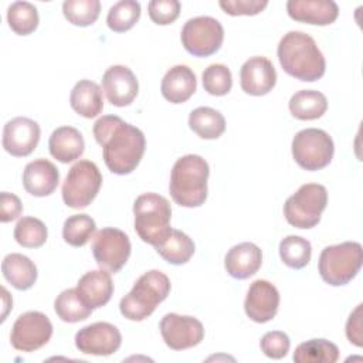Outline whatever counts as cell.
Masks as SVG:
<instances>
[{
    "mask_svg": "<svg viewBox=\"0 0 363 363\" xmlns=\"http://www.w3.org/2000/svg\"><path fill=\"white\" fill-rule=\"evenodd\" d=\"M95 140L102 146L106 167L115 174L132 173L145 153V135L116 115H105L94 123Z\"/></svg>",
    "mask_w": 363,
    "mask_h": 363,
    "instance_id": "cell-1",
    "label": "cell"
},
{
    "mask_svg": "<svg viewBox=\"0 0 363 363\" xmlns=\"http://www.w3.org/2000/svg\"><path fill=\"white\" fill-rule=\"evenodd\" d=\"M277 54L282 69L299 81L313 82L325 74V57L315 40L303 31L286 33L278 44Z\"/></svg>",
    "mask_w": 363,
    "mask_h": 363,
    "instance_id": "cell-2",
    "label": "cell"
},
{
    "mask_svg": "<svg viewBox=\"0 0 363 363\" xmlns=\"http://www.w3.org/2000/svg\"><path fill=\"white\" fill-rule=\"evenodd\" d=\"M208 163L199 155H186L176 160L170 174L169 191L174 203L199 207L207 199Z\"/></svg>",
    "mask_w": 363,
    "mask_h": 363,
    "instance_id": "cell-3",
    "label": "cell"
},
{
    "mask_svg": "<svg viewBox=\"0 0 363 363\" xmlns=\"http://www.w3.org/2000/svg\"><path fill=\"white\" fill-rule=\"evenodd\" d=\"M170 292V279L157 269L145 272L135 282L133 288L119 302L121 313L129 320H143L150 316L156 306Z\"/></svg>",
    "mask_w": 363,
    "mask_h": 363,
    "instance_id": "cell-4",
    "label": "cell"
},
{
    "mask_svg": "<svg viewBox=\"0 0 363 363\" xmlns=\"http://www.w3.org/2000/svg\"><path fill=\"white\" fill-rule=\"evenodd\" d=\"M135 230L142 241L157 247L172 233V208L166 197L157 193H143L133 203Z\"/></svg>",
    "mask_w": 363,
    "mask_h": 363,
    "instance_id": "cell-5",
    "label": "cell"
},
{
    "mask_svg": "<svg viewBox=\"0 0 363 363\" xmlns=\"http://www.w3.org/2000/svg\"><path fill=\"white\" fill-rule=\"evenodd\" d=\"M363 250L356 241H346L325 247L319 257L320 278L333 286L346 285L362 268Z\"/></svg>",
    "mask_w": 363,
    "mask_h": 363,
    "instance_id": "cell-6",
    "label": "cell"
},
{
    "mask_svg": "<svg viewBox=\"0 0 363 363\" xmlns=\"http://www.w3.org/2000/svg\"><path fill=\"white\" fill-rule=\"evenodd\" d=\"M328 204L326 187L318 183L302 184L284 204L286 221L296 228H312L320 221Z\"/></svg>",
    "mask_w": 363,
    "mask_h": 363,
    "instance_id": "cell-7",
    "label": "cell"
},
{
    "mask_svg": "<svg viewBox=\"0 0 363 363\" xmlns=\"http://www.w3.org/2000/svg\"><path fill=\"white\" fill-rule=\"evenodd\" d=\"M102 184V174L91 160H79L69 170L62 183V200L71 208H85L96 197Z\"/></svg>",
    "mask_w": 363,
    "mask_h": 363,
    "instance_id": "cell-8",
    "label": "cell"
},
{
    "mask_svg": "<svg viewBox=\"0 0 363 363\" xmlns=\"http://www.w3.org/2000/svg\"><path fill=\"white\" fill-rule=\"evenodd\" d=\"M292 156L305 170H320L333 157L335 146L332 138L322 129L308 128L299 130L292 139Z\"/></svg>",
    "mask_w": 363,
    "mask_h": 363,
    "instance_id": "cell-9",
    "label": "cell"
},
{
    "mask_svg": "<svg viewBox=\"0 0 363 363\" xmlns=\"http://www.w3.org/2000/svg\"><path fill=\"white\" fill-rule=\"evenodd\" d=\"M182 44L194 57H208L217 52L224 40L221 23L208 16H199L184 23L180 34Z\"/></svg>",
    "mask_w": 363,
    "mask_h": 363,
    "instance_id": "cell-10",
    "label": "cell"
},
{
    "mask_svg": "<svg viewBox=\"0 0 363 363\" xmlns=\"http://www.w3.org/2000/svg\"><path fill=\"white\" fill-rule=\"evenodd\" d=\"M92 254L101 269L115 274L130 255L129 237L119 228L105 227L94 237Z\"/></svg>",
    "mask_w": 363,
    "mask_h": 363,
    "instance_id": "cell-11",
    "label": "cell"
},
{
    "mask_svg": "<svg viewBox=\"0 0 363 363\" xmlns=\"http://www.w3.org/2000/svg\"><path fill=\"white\" fill-rule=\"evenodd\" d=\"M51 336L52 325L48 316L37 311H30L16 319L11 328L10 342L17 350L34 352L47 345Z\"/></svg>",
    "mask_w": 363,
    "mask_h": 363,
    "instance_id": "cell-12",
    "label": "cell"
},
{
    "mask_svg": "<svg viewBox=\"0 0 363 363\" xmlns=\"http://www.w3.org/2000/svg\"><path fill=\"white\" fill-rule=\"evenodd\" d=\"M160 333L170 349L184 350L197 346L203 340L204 328L193 316L166 313L160 320Z\"/></svg>",
    "mask_w": 363,
    "mask_h": 363,
    "instance_id": "cell-13",
    "label": "cell"
},
{
    "mask_svg": "<svg viewBox=\"0 0 363 363\" xmlns=\"http://www.w3.org/2000/svg\"><path fill=\"white\" fill-rule=\"evenodd\" d=\"M121 343L119 329L108 322H95L79 329L75 335V346L85 354L109 356L121 347Z\"/></svg>",
    "mask_w": 363,
    "mask_h": 363,
    "instance_id": "cell-14",
    "label": "cell"
},
{
    "mask_svg": "<svg viewBox=\"0 0 363 363\" xmlns=\"http://www.w3.org/2000/svg\"><path fill=\"white\" fill-rule=\"evenodd\" d=\"M40 140V126L35 121L17 116L9 121L3 129V147L16 157H24L33 153Z\"/></svg>",
    "mask_w": 363,
    "mask_h": 363,
    "instance_id": "cell-15",
    "label": "cell"
},
{
    "mask_svg": "<svg viewBox=\"0 0 363 363\" xmlns=\"http://www.w3.org/2000/svg\"><path fill=\"white\" fill-rule=\"evenodd\" d=\"M279 306V292L269 281L257 279L251 284L244 309L247 316L257 322L265 323L275 318Z\"/></svg>",
    "mask_w": 363,
    "mask_h": 363,
    "instance_id": "cell-16",
    "label": "cell"
},
{
    "mask_svg": "<svg viewBox=\"0 0 363 363\" xmlns=\"http://www.w3.org/2000/svg\"><path fill=\"white\" fill-rule=\"evenodd\" d=\"M275 82L277 71L267 57H251L240 69L241 89L248 95H265L275 86Z\"/></svg>",
    "mask_w": 363,
    "mask_h": 363,
    "instance_id": "cell-17",
    "label": "cell"
},
{
    "mask_svg": "<svg viewBox=\"0 0 363 363\" xmlns=\"http://www.w3.org/2000/svg\"><path fill=\"white\" fill-rule=\"evenodd\" d=\"M102 89L112 105L128 106L136 98L139 84L130 68L112 65L102 77Z\"/></svg>",
    "mask_w": 363,
    "mask_h": 363,
    "instance_id": "cell-18",
    "label": "cell"
},
{
    "mask_svg": "<svg viewBox=\"0 0 363 363\" xmlns=\"http://www.w3.org/2000/svg\"><path fill=\"white\" fill-rule=\"evenodd\" d=\"M286 11L292 20L313 26L332 24L339 16V7L332 0H289Z\"/></svg>",
    "mask_w": 363,
    "mask_h": 363,
    "instance_id": "cell-19",
    "label": "cell"
},
{
    "mask_svg": "<svg viewBox=\"0 0 363 363\" xmlns=\"http://www.w3.org/2000/svg\"><path fill=\"white\" fill-rule=\"evenodd\" d=\"M60 173L54 163L47 159L30 162L23 172V186L27 193L35 197L50 196L58 186Z\"/></svg>",
    "mask_w": 363,
    "mask_h": 363,
    "instance_id": "cell-20",
    "label": "cell"
},
{
    "mask_svg": "<svg viewBox=\"0 0 363 363\" xmlns=\"http://www.w3.org/2000/svg\"><path fill=\"white\" fill-rule=\"evenodd\" d=\"M262 264V252L252 242H241L228 250L224 258L225 271L235 279L252 277Z\"/></svg>",
    "mask_w": 363,
    "mask_h": 363,
    "instance_id": "cell-21",
    "label": "cell"
},
{
    "mask_svg": "<svg viewBox=\"0 0 363 363\" xmlns=\"http://www.w3.org/2000/svg\"><path fill=\"white\" fill-rule=\"evenodd\" d=\"M77 291L82 301L92 309L106 305L113 294L111 272L105 269L88 271L79 278Z\"/></svg>",
    "mask_w": 363,
    "mask_h": 363,
    "instance_id": "cell-22",
    "label": "cell"
},
{
    "mask_svg": "<svg viewBox=\"0 0 363 363\" xmlns=\"http://www.w3.org/2000/svg\"><path fill=\"white\" fill-rule=\"evenodd\" d=\"M196 75L187 65L172 67L160 84L163 98L172 104L186 102L196 92Z\"/></svg>",
    "mask_w": 363,
    "mask_h": 363,
    "instance_id": "cell-23",
    "label": "cell"
},
{
    "mask_svg": "<svg viewBox=\"0 0 363 363\" xmlns=\"http://www.w3.org/2000/svg\"><path fill=\"white\" fill-rule=\"evenodd\" d=\"M84 138L72 126L57 128L48 140V149L54 159L61 163H71L84 153Z\"/></svg>",
    "mask_w": 363,
    "mask_h": 363,
    "instance_id": "cell-24",
    "label": "cell"
},
{
    "mask_svg": "<svg viewBox=\"0 0 363 363\" xmlns=\"http://www.w3.org/2000/svg\"><path fill=\"white\" fill-rule=\"evenodd\" d=\"M71 108L84 118H95L104 109V98L99 85L89 79L78 81L69 95Z\"/></svg>",
    "mask_w": 363,
    "mask_h": 363,
    "instance_id": "cell-25",
    "label": "cell"
},
{
    "mask_svg": "<svg viewBox=\"0 0 363 363\" xmlns=\"http://www.w3.org/2000/svg\"><path fill=\"white\" fill-rule=\"evenodd\" d=\"M1 272L6 281L20 291L30 289L35 284L38 275L35 264L28 257L18 252L4 257L1 262Z\"/></svg>",
    "mask_w": 363,
    "mask_h": 363,
    "instance_id": "cell-26",
    "label": "cell"
},
{
    "mask_svg": "<svg viewBox=\"0 0 363 363\" xmlns=\"http://www.w3.org/2000/svg\"><path fill=\"white\" fill-rule=\"evenodd\" d=\"M328 109L326 96L315 89H302L289 99V111L299 121H313L320 118Z\"/></svg>",
    "mask_w": 363,
    "mask_h": 363,
    "instance_id": "cell-27",
    "label": "cell"
},
{
    "mask_svg": "<svg viewBox=\"0 0 363 363\" xmlns=\"http://www.w3.org/2000/svg\"><path fill=\"white\" fill-rule=\"evenodd\" d=\"M189 126L201 139H217L225 130V119L213 108L199 106L190 112Z\"/></svg>",
    "mask_w": 363,
    "mask_h": 363,
    "instance_id": "cell-28",
    "label": "cell"
},
{
    "mask_svg": "<svg viewBox=\"0 0 363 363\" xmlns=\"http://www.w3.org/2000/svg\"><path fill=\"white\" fill-rule=\"evenodd\" d=\"M157 254L173 265L186 264L194 254L193 240L180 230H172L169 237L157 247H155Z\"/></svg>",
    "mask_w": 363,
    "mask_h": 363,
    "instance_id": "cell-29",
    "label": "cell"
},
{
    "mask_svg": "<svg viewBox=\"0 0 363 363\" xmlns=\"http://www.w3.org/2000/svg\"><path fill=\"white\" fill-rule=\"evenodd\" d=\"M292 359L295 363H335L339 349L326 339H311L298 345Z\"/></svg>",
    "mask_w": 363,
    "mask_h": 363,
    "instance_id": "cell-30",
    "label": "cell"
},
{
    "mask_svg": "<svg viewBox=\"0 0 363 363\" xmlns=\"http://www.w3.org/2000/svg\"><path fill=\"white\" fill-rule=\"evenodd\" d=\"M54 309L61 320L69 322V323L85 320L92 313V308H89L82 301L77 288H69L62 291L55 298Z\"/></svg>",
    "mask_w": 363,
    "mask_h": 363,
    "instance_id": "cell-31",
    "label": "cell"
},
{
    "mask_svg": "<svg viewBox=\"0 0 363 363\" xmlns=\"http://www.w3.org/2000/svg\"><path fill=\"white\" fill-rule=\"evenodd\" d=\"M312 247L306 238L299 235H288L279 242V257L282 262L294 269L306 267L311 261Z\"/></svg>",
    "mask_w": 363,
    "mask_h": 363,
    "instance_id": "cell-32",
    "label": "cell"
},
{
    "mask_svg": "<svg viewBox=\"0 0 363 363\" xmlns=\"http://www.w3.org/2000/svg\"><path fill=\"white\" fill-rule=\"evenodd\" d=\"M7 21L16 34L28 35L38 26V11L28 1H14L7 9Z\"/></svg>",
    "mask_w": 363,
    "mask_h": 363,
    "instance_id": "cell-33",
    "label": "cell"
},
{
    "mask_svg": "<svg viewBox=\"0 0 363 363\" xmlns=\"http://www.w3.org/2000/svg\"><path fill=\"white\" fill-rule=\"evenodd\" d=\"M96 225L88 214H74L64 221L62 237L67 244L72 247L85 245L95 234Z\"/></svg>",
    "mask_w": 363,
    "mask_h": 363,
    "instance_id": "cell-34",
    "label": "cell"
},
{
    "mask_svg": "<svg viewBox=\"0 0 363 363\" xmlns=\"http://www.w3.org/2000/svg\"><path fill=\"white\" fill-rule=\"evenodd\" d=\"M140 17V4L135 0H121L115 3L106 16L108 27L115 33L130 30Z\"/></svg>",
    "mask_w": 363,
    "mask_h": 363,
    "instance_id": "cell-35",
    "label": "cell"
},
{
    "mask_svg": "<svg viewBox=\"0 0 363 363\" xmlns=\"http://www.w3.org/2000/svg\"><path fill=\"white\" fill-rule=\"evenodd\" d=\"M101 11L99 0H65L62 3L64 17L74 26L86 27L96 21Z\"/></svg>",
    "mask_w": 363,
    "mask_h": 363,
    "instance_id": "cell-36",
    "label": "cell"
},
{
    "mask_svg": "<svg viewBox=\"0 0 363 363\" xmlns=\"http://www.w3.org/2000/svg\"><path fill=\"white\" fill-rule=\"evenodd\" d=\"M48 237L45 224L35 217H23L14 227V240L26 248L41 247Z\"/></svg>",
    "mask_w": 363,
    "mask_h": 363,
    "instance_id": "cell-37",
    "label": "cell"
},
{
    "mask_svg": "<svg viewBox=\"0 0 363 363\" xmlns=\"http://www.w3.org/2000/svg\"><path fill=\"white\" fill-rule=\"evenodd\" d=\"M203 86L210 95H227L233 86L231 71L224 64H211L203 71Z\"/></svg>",
    "mask_w": 363,
    "mask_h": 363,
    "instance_id": "cell-38",
    "label": "cell"
},
{
    "mask_svg": "<svg viewBox=\"0 0 363 363\" xmlns=\"http://www.w3.org/2000/svg\"><path fill=\"white\" fill-rule=\"evenodd\" d=\"M259 346L265 356L271 359H282L289 352L291 340L286 333L281 330H271L261 337Z\"/></svg>",
    "mask_w": 363,
    "mask_h": 363,
    "instance_id": "cell-39",
    "label": "cell"
},
{
    "mask_svg": "<svg viewBox=\"0 0 363 363\" xmlns=\"http://www.w3.org/2000/svg\"><path fill=\"white\" fill-rule=\"evenodd\" d=\"M149 17L155 24H172L180 14V3L177 0H152L147 6Z\"/></svg>",
    "mask_w": 363,
    "mask_h": 363,
    "instance_id": "cell-40",
    "label": "cell"
},
{
    "mask_svg": "<svg viewBox=\"0 0 363 363\" xmlns=\"http://www.w3.org/2000/svg\"><path fill=\"white\" fill-rule=\"evenodd\" d=\"M220 7L230 16H255L267 6V0H220Z\"/></svg>",
    "mask_w": 363,
    "mask_h": 363,
    "instance_id": "cell-41",
    "label": "cell"
},
{
    "mask_svg": "<svg viewBox=\"0 0 363 363\" xmlns=\"http://www.w3.org/2000/svg\"><path fill=\"white\" fill-rule=\"evenodd\" d=\"M21 211H23V204H21L20 199L13 193L1 191V194H0V221L1 223L13 221V220L18 218Z\"/></svg>",
    "mask_w": 363,
    "mask_h": 363,
    "instance_id": "cell-42",
    "label": "cell"
},
{
    "mask_svg": "<svg viewBox=\"0 0 363 363\" xmlns=\"http://www.w3.org/2000/svg\"><path fill=\"white\" fill-rule=\"evenodd\" d=\"M362 303L356 306V309L350 313L347 323H346V336L350 343L360 347L363 345V335H362Z\"/></svg>",
    "mask_w": 363,
    "mask_h": 363,
    "instance_id": "cell-43",
    "label": "cell"
}]
</instances>
